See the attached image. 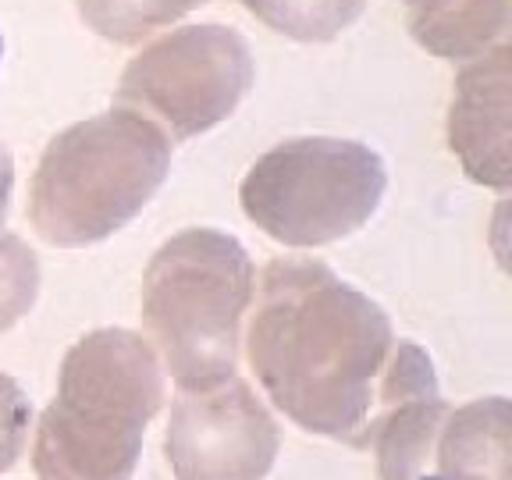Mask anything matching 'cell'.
Returning a JSON list of instances; mask_svg holds the SVG:
<instances>
[{"label":"cell","instance_id":"9c48e42d","mask_svg":"<svg viewBox=\"0 0 512 480\" xmlns=\"http://www.w3.org/2000/svg\"><path fill=\"white\" fill-rule=\"evenodd\" d=\"M509 43L466 61L448 104V150L477 185H512V61Z\"/></svg>","mask_w":512,"mask_h":480},{"label":"cell","instance_id":"8992f818","mask_svg":"<svg viewBox=\"0 0 512 480\" xmlns=\"http://www.w3.org/2000/svg\"><path fill=\"white\" fill-rule=\"evenodd\" d=\"M253 50L228 25H182L132 57L118 82V107L139 111L185 139L228 121L253 89Z\"/></svg>","mask_w":512,"mask_h":480},{"label":"cell","instance_id":"6da1fadb","mask_svg":"<svg viewBox=\"0 0 512 480\" xmlns=\"http://www.w3.org/2000/svg\"><path fill=\"white\" fill-rule=\"evenodd\" d=\"M253 296L246 352L267 399L303 431L363 448L395 352L388 313L303 256L271 260Z\"/></svg>","mask_w":512,"mask_h":480},{"label":"cell","instance_id":"7a4b0ae2","mask_svg":"<svg viewBox=\"0 0 512 480\" xmlns=\"http://www.w3.org/2000/svg\"><path fill=\"white\" fill-rule=\"evenodd\" d=\"M164 406V367L143 335L100 328L64 352L57 395L40 416V480H132L146 424Z\"/></svg>","mask_w":512,"mask_h":480},{"label":"cell","instance_id":"4fadbf2b","mask_svg":"<svg viewBox=\"0 0 512 480\" xmlns=\"http://www.w3.org/2000/svg\"><path fill=\"white\" fill-rule=\"evenodd\" d=\"M203 4L210 0H75L82 22L118 47H136Z\"/></svg>","mask_w":512,"mask_h":480},{"label":"cell","instance_id":"7c38bea8","mask_svg":"<svg viewBox=\"0 0 512 480\" xmlns=\"http://www.w3.org/2000/svg\"><path fill=\"white\" fill-rule=\"evenodd\" d=\"M242 8L296 43H331L360 22L367 0H242Z\"/></svg>","mask_w":512,"mask_h":480},{"label":"cell","instance_id":"52a82bcc","mask_svg":"<svg viewBox=\"0 0 512 480\" xmlns=\"http://www.w3.org/2000/svg\"><path fill=\"white\" fill-rule=\"evenodd\" d=\"M281 448L271 409L239 377L178 392L164 452L175 480H264Z\"/></svg>","mask_w":512,"mask_h":480},{"label":"cell","instance_id":"2e32d148","mask_svg":"<svg viewBox=\"0 0 512 480\" xmlns=\"http://www.w3.org/2000/svg\"><path fill=\"white\" fill-rule=\"evenodd\" d=\"M11 189H15V157H11L8 143L0 139V228L8 224L11 214Z\"/></svg>","mask_w":512,"mask_h":480},{"label":"cell","instance_id":"9a60e30c","mask_svg":"<svg viewBox=\"0 0 512 480\" xmlns=\"http://www.w3.org/2000/svg\"><path fill=\"white\" fill-rule=\"evenodd\" d=\"M32 424V406L15 377L0 370V473H8L18 463L25 448V434Z\"/></svg>","mask_w":512,"mask_h":480},{"label":"cell","instance_id":"ac0fdd59","mask_svg":"<svg viewBox=\"0 0 512 480\" xmlns=\"http://www.w3.org/2000/svg\"><path fill=\"white\" fill-rule=\"evenodd\" d=\"M409 4H413V0H409Z\"/></svg>","mask_w":512,"mask_h":480},{"label":"cell","instance_id":"ba28073f","mask_svg":"<svg viewBox=\"0 0 512 480\" xmlns=\"http://www.w3.org/2000/svg\"><path fill=\"white\" fill-rule=\"evenodd\" d=\"M448 409L431 356L416 342H395L363 445L374 448L381 480H431L434 438Z\"/></svg>","mask_w":512,"mask_h":480},{"label":"cell","instance_id":"277c9868","mask_svg":"<svg viewBox=\"0 0 512 480\" xmlns=\"http://www.w3.org/2000/svg\"><path fill=\"white\" fill-rule=\"evenodd\" d=\"M253 292V260L235 235L185 228L153 253L143 324L178 392H207L235 377Z\"/></svg>","mask_w":512,"mask_h":480},{"label":"cell","instance_id":"e0dca14e","mask_svg":"<svg viewBox=\"0 0 512 480\" xmlns=\"http://www.w3.org/2000/svg\"><path fill=\"white\" fill-rule=\"evenodd\" d=\"M0 50H4V43H0Z\"/></svg>","mask_w":512,"mask_h":480},{"label":"cell","instance_id":"30bf717a","mask_svg":"<svg viewBox=\"0 0 512 480\" xmlns=\"http://www.w3.org/2000/svg\"><path fill=\"white\" fill-rule=\"evenodd\" d=\"M431 480H512V406L502 395L448 409L434 438Z\"/></svg>","mask_w":512,"mask_h":480},{"label":"cell","instance_id":"3957f363","mask_svg":"<svg viewBox=\"0 0 512 480\" xmlns=\"http://www.w3.org/2000/svg\"><path fill=\"white\" fill-rule=\"evenodd\" d=\"M171 171V139L146 114L114 107L57 132L32 175L29 217L43 242L93 246L121 232Z\"/></svg>","mask_w":512,"mask_h":480},{"label":"cell","instance_id":"5bb4252c","mask_svg":"<svg viewBox=\"0 0 512 480\" xmlns=\"http://www.w3.org/2000/svg\"><path fill=\"white\" fill-rule=\"evenodd\" d=\"M40 296V260L18 235H0V335L11 331Z\"/></svg>","mask_w":512,"mask_h":480},{"label":"cell","instance_id":"8fae6325","mask_svg":"<svg viewBox=\"0 0 512 480\" xmlns=\"http://www.w3.org/2000/svg\"><path fill=\"white\" fill-rule=\"evenodd\" d=\"M509 0H413L409 32L427 54L466 64L502 47L509 32Z\"/></svg>","mask_w":512,"mask_h":480},{"label":"cell","instance_id":"5b68a950","mask_svg":"<svg viewBox=\"0 0 512 480\" xmlns=\"http://www.w3.org/2000/svg\"><path fill=\"white\" fill-rule=\"evenodd\" d=\"M388 189L384 160L356 139H288L256 157L239 200L249 221L292 249L360 232Z\"/></svg>","mask_w":512,"mask_h":480}]
</instances>
